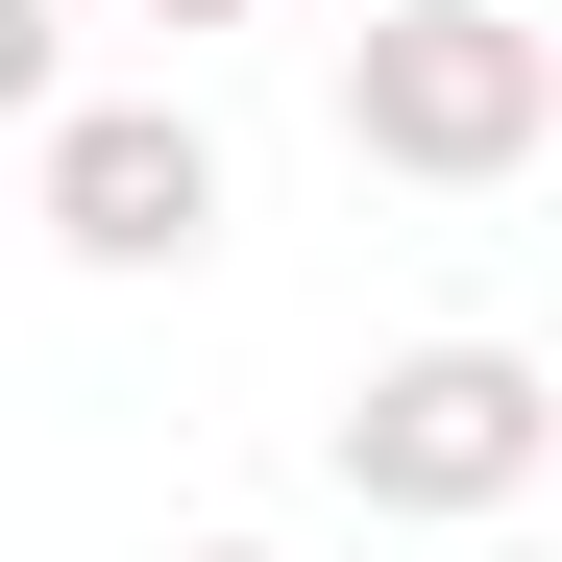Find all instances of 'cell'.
Instances as JSON below:
<instances>
[{
  "label": "cell",
  "mask_w": 562,
  "mask_h": 562,
  "mask_svg": "<svg viewBox=\"0 0 562 562\" xmlns=\"http://www.w3.org/2000/svg\"><path fill=\"white\" fill-rule=\"evenodd\" d=\"M196 562H294V538H196Z\"/></svg>",
  "instance_id": "cell-6"
},
{
  "label": "cell",
  "mask_w": 562,
  "mask_h": 562,
  "mask_svg": "<svg viewBox=\"0 0 562 562\" xmlns=\"http://www.w3.org/2000/svg\"><path fill=\"white\" fill-rule=\"evenodd\" d=\"M74 99V49H49V0H0V123H49Z\"/></svg>",
  "instance_id": "cell-4"
},
{
  "label": "cell",
  "mask_w": 562,
  "mask_h": 562,
  "mask_svg": "<svg viewBox=\"0 0 562 562\" xmlns=\"http://www.w3.org/2000/svg\"><path fill=\"white\" fill-rule=\"evenodd\" d=\"M49 245L74 269H196L221 245V123L196 99H49Z\"/></svg>",
  "instance_id": "cell-3"
},
{
  "label": "cell",
  "mask_w": 562,
  "mask_h": 562,
  "mask_svg": "<svg viewBox=\"0 0 562 562\" xmlns=\"http://www.w3.org/2000/svg\"><path fill=\"white\" fill-rule=\"evenodd\" d=\"M562 123V25L538 0H392V25L342 49V147L416 171V196H514Z\"/></svg>",
  "instance_id": "cell-2"
},
{
  "label": "cell",
  "mask_w": 562,
  "mask_h": 562,
  "mask_svg": "<svg viewBox=\"0 0 562 562\" xmlns=\"http://www.w3.org/2000/svg\"><path fill=\"white\" fill-rule=\"evenodd\" d=\"M123 25H245V0H123Z\"/></svg>",
  "instance_id": "cell-5"
},
{
  "label": "cell",
  "mask_w": 562,
  "mask_h": 562,
  "mask_svg": "<svg viewBox=\"0 0 562 562\" xmlns=\"http://www.w3.org/2000/svg\"><path fill=\"white\" fill-rule=\"evenodd\" d=\"M464 562H538V538H464Z\"/></svg>",
  "instance_id": "cell-7"
},
{
  "label": "cell",
  "mask_w": 562,
  "mask_h": 562,
  "mask_svg": "<svg viewBox=\"0 0 562 562\" xmlns=\"http://www.w3.org/2000/svg\"><path fill=\"white\" fill-rule=\"evenodd\" d=\"M318 464H342L367 514H416V538H514L538 464H562V392H538V342H392L318 416Z\"/></svg>",
  "instance_id": "cell-1"
}]
</instances>
